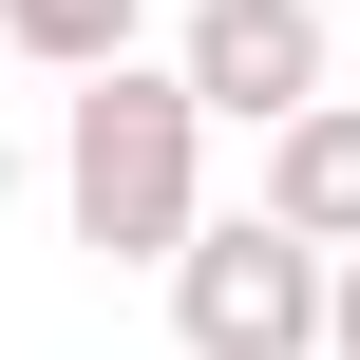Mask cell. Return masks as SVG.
<instances>
[{
	"instance_id": "1",
	"label": "cell",
	"mask_w": 360,
	"mask_h": 360,
	"mask_svg": "<svg viewBox=\"0 0 360 360\" xmlns=\"http://www.w3.org/2000/svg\"><path fill=\"white\" fill-rule=\"evenodd\" d=\"M57 209H76L95 266H171V247L209 228V95H190V57H95V76H76V114H57Z\"/></svg>"
},
{
	"instance_id": "2",
	"label": "cell",
	"mask_w": 360,
	"mask_h": 360,
	"mask_svg": "<svg viewBox=\"0 0 360 360\" xmlns=\"http://www.w3.org/2000/svg\"><path fill=\"white\" fill-rule=\"evenodd\" d=\"M323 323H342V247H323V228L209 209V228L171 247V342L190 360H323Z\"/></svg>"
},
{
	"instance_id": "3",
	"label": "cell",
	"mask_w": 360,
	"mask_h": 360,
	"mask_svg": "<svg viewBox=\"0 0 360 360\" xmlns=\"http://www.w3.org/2000/svg\"><path fill=\"white\" fill-rule=\"evenodd\" d=\"M171 57H190V95H209V114L285 133V114L323 95V0H190V19H171Z\"/></svg>"
},
{
	"instance_id": "4",
	"label": "cell",
	"mask_w": 360,
	"mask_h": 360,
	"mask_svg": "<svg viewBox=\"0 0 360 360\" xmlns=\"http://www.w3.org/2000/svg\"><path fill=\"white\" fill-rule=\"evenodd\" d=\"M266 209L323 228V247H360V95H304V114L266 133Z\"/></svg>"
},
{
	"instance_id": "5",
	"label": "cell",
	"mask_w": 360,
	"mask_h": 360,
	"mask_svg": "<svg viewBox=\"0 0 360 360\" xmlns=\"http://www.w3.org/2000/svg\"><path fill=\"white\" fill-rule=\"evenodd\" d=\"M19 19V57L38 76H95V57H133V0H0Z\"/></svg>"
},
{
	"instance_id": "6",
	"label": "cell",
	"mask_w": 360,
	"mask_h": 360,
	"mask_svg": "<svg viewBox=\"0 0 360 360\" xmlns=\"http://www.w3.org/2000/svg\"><path fill=\"white\" fill-rule=\"evenodd\" d=\"M323 360H360V247H342V323H323Z\"/></svg>"
},
{
	"instance_id": "7",
	"label": "cell",
	"mask_w": 360,
	"mask_h": 360,
	"mask_svg": "<svg viewBox=\"0 0 360 360\" xmlns=\"http://www.w3.org/2000/svg\"><path fill=\"white\" fill-rule=\"evenodd\" d=\"M0 76H19V19H0Z\"/></svg>"
}]
</instances>
